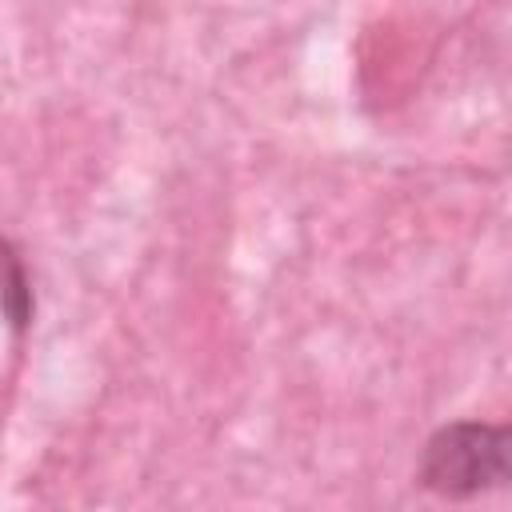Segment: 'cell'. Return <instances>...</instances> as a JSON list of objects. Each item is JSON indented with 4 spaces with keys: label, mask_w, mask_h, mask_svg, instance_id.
<instances>
[{
    "label": "cell",
    "mask_w": 512,
    "mask_h": 512,
    "mask_svg": "<svg viewBox=\"0 0 512 512\" xmlns=\"http://www.w3.org/2000/svg\"><path fill=\"white\" fill-rule=\"evenodd\" d=\"M0 308L8 312V320L20 328L28 324V312H32V292H28V276H24V264L16 260V252L8 244H0Z\"/></svg>",
    "instance_id": "cell-2"
},
{
    "label": "cell",
    "mask_w": 512,
    "mask_h": 512,
    "mask_svg": "<svg viewBox=\"0 0 512 512\" xmlns=\"http://www.w3.org/2000/svg\"><path fill=\"white\" fill-rule=\"evenodd\" d=\"M420 484L448 500H468L508 480V428L488 420H456L428 436Z\"/></svg>",
    "instance_id": "cell-1"
}]
</instances>
